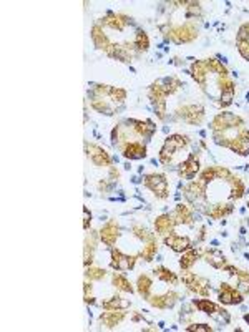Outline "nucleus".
<instances>
[{"label":"nucleus","mask_w":249,"mask_h":332,"mask_svg":"<svg viewBox=\"0 0 249 332\" xmlns=\"http://www.w3.org/2000/svg\"><path fill=\"white\" fill-rule=\"evenodd\" d=\"M199 180L204 181L206 185L218 180V166H208L206 169H203L201 174H199Z\"/></svg>","instance_id":"a19ab883"},{"label":"nucleus","mask_w":249,"mask_h":332,"mask_svg":"<svg viewBox=\"0 0 249 332\" xmlns=\"http://www.w3.org/2000/svg\"><path fill=\"white\" fill-rule=\"evenodd\" d=\"M190 7H186V17L193 18L196 15H201V5L196 4V2H188Z\"/></svg>","instance_id":"c03bdc74"},{"label":"nucleus","mask_w":249,"mask_h":332,"mask_svg":"<svg viewBox=\"0 0 249 332\" xmlns=\"http://www.w3.org/2000/svg\"><path fill=\"white\" fill-rule=\"evenodd\" d=\"M176 225L178 223H176L173 214H161L160 218H156V221H155V231L161 236H168L175 231Z\"/></svg>","instance_id":"6ab92c4d"},{"label":"nucleus","mask_w":249,"mask_h":332,"mask_svg":"<svg viewBox=\"0 0 249 332\" xmlns=\"http://www.w3.org/2000/svg\"><path fill=\"white\" fill-rule=\"evenodd\" d=\"M181 85H183V83L179 82L178 78L173 77V78H166L161 86H163L164 95H166V97H168V95H173V93H175V92L178 90V88H181Z\"/></svg>","instance_id":"ea45409f"},{"label":"nucleus","mask_w":249,"mask_h":332,"mask_svg":"<svg viewBox=\"0 0 249 332\" xmlns=\"http://www.w3.org/2000/svg\"><path fill=\"white\" fill-rule=\"evenodd\" d=\"M144 186H147L150 191H153L158 198H168V180H166L164 174L160 173H153V174H147L144 176Z\"/></svg>","instance_id":"39448f33"},{"label":"nucleus","mask_w":249,"mask_h":332,"mask_svg":"<svg viewBox=\"0 0 249 332\" xmlns=\"http://www.w3.org/2000/svg\"><path fill=\"white\" fill-rule=\"evenodd\" d=\"M156 253H158V242H156V239H153V241H148L147 245L143 246L140 257H143L144 261L150 262V261H153V257L156 256Z\"/></svg>","instance_id":"e433bc0d"},{"label":"nucleus","mask_w":249,"mask_h":332,"mask_svg":"<svg viewBox=\"0 0 249 332\" xmlns=\"http://www.w3.org/2000/svg\"><path fill=\"white\" fill-rule=\"evenodd\" d=\"M90 223H92V214H90V209L85 206L83 208V229H85V231L90 229Z\"/></svg>","instance_id":"de8ad7c7"},{"label":"nucleus","mask_w":249,"mask_h":332,"mask_svg":"<svg viewBox=\"0 0 249 332\" xmlns=\"http://www.w3.org/2000/svg\"><path fill=\"white\" fill-rule=\"evenodd\" d=\"M203 253H204L203 249H195V248L184 251L183 256H181V259H179V268H181L183 271L191 269L193 266H195V262L199 259V257H203Z\"/></svg>","instance_id":"b1692460"},{"label":"nucleus","mask_w":249,"mask_h":332,"mask_svg":"<svg viewBox=\"0 0 249 332\" xmlns=\"http://www.w3.org/2000/svg\"><path fill=\"white\" fill-rule=\"evenodd\" d=\"M136 259H138L136 256H127V254H123L120 249H112V262L110 264H112L113 269L123 273V271L133 269L136 264Z\"/></svg>","instance_id":"6e6552de"},{"label":"nucleus","mask_w":249,"mask_h":332,"mask_svg":"<svg viewBox=\"0 0 249 332\" xmlns=\"http://www.w3.org/2000/svg\"><path fill=\"white\" fill-rule=\"evenodd\" d=\"M110 176H112V180H116L120 176V173L116 171V169L113 168V166H110Z\"/></svg>","instance_id":"3c124183"},{"label":"nucleus","mask_w":249,"mask_h":332,"mask_svg":"<svg viewBox=\"0 0 249 332\" xmlns=\"http://www.w3.org/2000/svg\"><path fill=\"white\" fill-rule=\"evenodd\" d=\"M203 259H206V262H210L216 269H223L226 266V257L219 249H206L203 253Z\"/></svg>","instance_id":"a878e982"},{"label":"nucleus","mask_w":249,"mask_h":332,"mask_svg":"<svg viewBox=\"0 0 249 332\" xmlns=\"http://www.w3.org/2000/svg\"><path fill=\"white\" fill-rule=\"evenodd\" d=\"M100 236H96L95 233H90V238L85 241V266L88 268L90 264L93 262V253L96 249V241H98Z\"/></svg>","instance_id":"c85d7f7f"},{"label":"nucleus","mask_w":249,"mask_h":332,"mask_svg":"<svg viewBox=\"0 0 249 332\" xmlns=\"http://www.w3.org/2000/svg\"><path fill=\"white\" fill-rule=\"evenodd\" d=\"M92 108H93V110L98 112V113H105V115H112V113H113V108L108 105V100L100 98V97H93V100H92Z\"/></svg>","instance_id":"4c0bfd02"},{"label":"nucleus","mask_w":249,"mask_h":332,"mask_svg":"<svg viewBox=\"0 0 249 332\" xmlns=\"http://www.w3.org/2000/svg\"><path fill=\"white\" fill-rule=\"evenodd\" d=\"M244 183L241 178H238V176H233L231 181H230V198L231 200H241L243 198V194H244Z\"/></svg>","instance_id":"c756f323"},{"label":"nucleus","mask_w":249,"mask_h":332,"mask_svg":"<svg viewBox=\"0 0 249 332\" xmlns=\"http://www.w3.org/2000/svg\"><path fill=\"white\" fill-rule=\"evenodd\" d=\"M179 113H181V117L186 123H191V125H199L204 118V108L199 105L183 106L181 110H179Z\"/></svg>","instance_id":"f3484780"},{"label":"nucleus","mask_w":249,"mask_h":332,"mask_svg":"<svg viewBox=\"0 0 249 332\" xmlns=\"http://www.w3.org/2000/svg\"><path fill=\"white\" fill-rule=\"evenodd\" d=\"M105 269H101V268H87V273H85V277L90 281H101L103 277H105Z\"/></svg>","instance_id":"37998d69"},{"label":"nucleus","mask_w":249,"mask_h":332,"mask_svg":"<svg viewBox=\"0 0 249 332\" xmlns=\"http://www.w3.org/2000/svg\"><path fill=\"white\" fill-rule=\"evenodd\" d=\"M131 231H133V236H135V238H138V239L143 241V242H148V241H153V239H155V236L151 234V233H148V229H144L143 226L135 225Z\"/></svg>","instance_id":"79ce46f5"},{"label":"nucleus","mask_w":249,"mask_h":332,"mask_svg":"<svg viewBox=\"0 0 249 332\" xmlns=\"http://www.w3.org/2000/svg\"><path fill=\"white\" fill-rule=\"evenodd\" d=\"M219 301L221 304H226V306H234V304H241L244 301V294L238 287H233L231 284L223 282L219 289Z\"/></svg>","instance_id":"423d86ee"},{"label":"nucleus","mask_w":249,"mask_h":332,"mask_svg":"<svg viewBox=\"0 0 249 332\" xmlns=\"http://www.w3.org/2000/svg\"><path fill=\"white\" fill-rule=\"evenodd\" d=\"M112 282H113V286L121 291V293H133V286H131V282L128 281V277L121 274V273H115L113 277H112Z\"/></svg>","instance_id":"7c9ffc66"},{"label":"nucleus","mask_w":249,"mask_h":332,"mask_svg":"<svg viewBox=\"0 0 249 332\" xmlns=\"http://www.w3.org/2000/svg\"><path fill=\"white\" fill-rule=\"evenodd\" d=\"M110 98L115 100V101H121L127 98V92L121 90V88H112V93H110Z\"/></svg>","instance_id":"49530a36"},{"label":"nucleus","mask_w":249,"mask_h":332,"mask_svg":"<svg viewBox=\"0 0 249 332\" xmlns=\"http://www.w3.org/2000/svg\"><path fill=\"white\" fill-rule=\"evenodd\" d=\"M120 238V229L116 221H108L100 231V241L107 246H115Z\"/></svg>","instance_id":"2eb2a0df"},{"label":"nucleus","mask_w":249,"mask_h":332,"mask_svg":"<svg viewBox=\"0 0 249 332\" xmlns=\"http://www.w3.org/2000/svg\"><path fill=\"white\" fill-rule=\"evenodd\" d=\"M238 50L246 60H249V42H238Z\"/></svg>","instance_id":"8fccbe9b"},{"label":"nucleus","mask_w":249,"mask_h":332,"mask_svg":"<svg viewBox=\"0 0 249 332\" xmlns=\"http://www.w3.org/2000/svg\"><path fill=\"white\" fill-rule=\"evenodd\" d=\"M206 191H208V185H206L204 181H201V180L191 181L190 185L183 189L184 196L191 203H198L199 200H204L206 198Z\"/></svg>","instance_id":"9d476101"},{"label":"nucleus","mask_w":249,"mask_h":332,"mask_svg":"<svg viewBox=\"0 0 249 332\" xmlns=\"http://www.w3.org/2000/svg\"><path fill=\"white\" fill-rule=\"evenodd\" d=\"M92 40H93V43L98 47L100 50H103V52H108L110 47L113 45V42L110 40V37L107 35L105 32H103V27L100 24L93 25V29H92Z\"/></svg>","instance_id":"aec40b11"},{"label":"nucleus","mask_w":249,"mask_h":332,"mask_svg":"<svg viewBox=\"0 0 249 332\" xmlns=\"http://www.w3.org/2000/svg\"><path fill=\"white\" fill-rule=\"evenodd\" d=\"M195 306L201 311V313H206L208 316H216L218 313H221V309L218 304H214L213 301H210V299H199V301H195L193 302Z\"/></svg>","instance_id":"2f4dec72"},{"label":"nucleus","mask_w":249,"mask_h":332,"mask_svg":"<svg viewBox=\"0 0 249 332\" xmlns=\"http://www.w3.org/2000/svg\"><path fill=\"white\" fill-rule=\"evenodd\" d=\"M188 145V137H183V135H171V137L166 138L164 145L160 151V161L163 165H170L173 157L178 150H183V148Z\"/></svg>","instance_id":"f03ea898"},{"label":"nucleus","mask_w":249,"mask_h":332,"mask_svg":"<svg viewBox=\"0 0 249 332\" xmlns=\"http://www.w3.org/2000/svg\"><path fill=\"white\" fill-rule=\"evenodd\" d=\"M204 62H206V67H208V70H210V73H216L219 78H224V77H227V73H230L226 67L216 58H208V60H204Z\"/></svg>","instance_id":"72a5a7b5"},{"label":"nucleus","mask_w":249,"mask_h":332,"mask_svg":"<svg viewBox=\"0 0 249 332\" xmlns=\"http://www.w3.org/2000/svg\"><path fill=\"white\" fill-rule=\"evenodd\" d=\"M133 47H135V50H138V52H147L148 50L150 38L143 30H136L135 38H133Z\"/></svg>","instance_id":"c9c22d12"},{"label":"nucleus","mask_w":249,"mask_h":332,"mask_svg":"<svg viewBox=\"0 0 249 332\" xmlns=\"http://www.w3.org/2000/svg\"><path fill=\"white\" fill-rule=\"evenodd\" d=\"M231 151L241 154V157H247L249 154V130L241 128L238 137H236V143H234Z\"/></svg>","instance_id":"4be33fe9"},{"label":"nucleus","mask_w":249,"mask_h":332,"mask_svg":"<svg viewBox=\"0 0 249 332\" xmlns=\"http://www.w3.org/2000/svg\"><path fill=\"white\" fill-rule=\"evenodd\" d=\"M87 148V157L90 158V161H92L93 165L96 166H112V157L103 150L101 146L98 145H85Z\"/></svg>","instance_id":"1a4fd4ad"},{"label":"nucleus","mask_w":249,"mask_h":332,"mask_svg":"<svg viewBox=\"0 0 249 332\" xmlns=\"http://www.w3.org/2000/svg\"><path fill=\"white\" fill-rule=\"evenodd\" d=\"M238 42H249V24H243L238 30Z\"/></svg>","instance_id":"a18cd8bd"},{"label":"nucleus","mask_w":249,"mask_h":332,"mask_svg":"<svg viewBox=\"0 0 249 332\" xmlns=\"http://www.w3.org/2000/svg\"><path fill=\"white\" fill-rule=\"evenodd\" d=\"M164 37H166V40H170V42L176 43V45L188 43V42H193V40L198 37V29H196L195 24L186 22L184 25L170 29L164 33Z\"/></svg>","instance_id":"f257e3e1"},{"label":"nucleus","mask_w":249,"mask_h":332,"mask_svg":"<svg viewBox=\"0 0 249 332\" xmlns=\"http://www.w3.org/2000/svg\"><path fill=\"white\" fill-rule=\"evenodd\" d=\"M243 126V120L234 113H219L216 118L211 121V130L213 131H230L233 128Z\"/></svg>","instance_id":"20e7f679"},{"label":"nucleus","mask_w":249,"mask_h":332,"mask_svg":"<svg viewBox=\"0 0 249 332\" xmlns=\"http://www.w3.org/2000/svg\"><path fill=\"white\" fill-rule=\"evenodd\" d=\"M153 273H155V276L158 277V279H161L163 282H168V284H171V286H176V284H178V276L173 273V271L166 269L163 266L156 268Z\"/></svg>","instance_id":"f704fd0d"},{"label":"nucleus","mask_w":249,"mask_h":332,"mask_svg":"<svg viewBox=\"0 0 249 332\" xmlns=\"http://www.w3.org/2000/svg\"><path fill=\"white\" fill-rule=\"evenodd\" d=\"M219 86V98H221V106H227L233 103L234 98V92H236V86H234V82L230 80L227 77L219 78L218 82Z\"/></svg>","instance_id":"ddd939ff"},{"label":"nucleus","mask_w":249,"mask_h":332,"mask_svg":"<svg viewBox=\"0 0 249 332\" xmlns=\"http://www.w3.org/2000/svg\"><path fill=\"white\" fill-rule=\"evenodd\" d=\"M125 317H127L125 311H107V313L100 316V322L107 329H113L115 326H118V324L125 321Z\"/></svg>","instance_id":"412c9836"},{"label":"nucleus","mask_w":249,"mask_h":332,"mask_svg":"<svg viewBox=\"0 0 249 332\" xmlns=\"http://www.w3.org/2000/svg\"><path fill=\"white\" fill-rule=\"evenodd\" d=\"M208 73H210V70H208L204 60H198V62H195V63L191 65V75H193V78H195L196 83L201 85L203 88L208 83Z\"/></svg>","instance_id":"5701e85b"},{"label":"nucleus","mask_w":249,"mask_h":332,"mask_svg":"<svg viewBox=\"0 0 249 332\" xmlns=\"http://www.w3.org/2000/svg\"><path fill=\"white\" fill-rule=\"evenodd\" d=\"M247 206H249V203H247Z\"/></svg>","instance_id":"864d4df0"},{"label":"nucleus","mask_w":249,"mask_h":332,"mask_svg":"<svg viewBox=\"0 0 249 332\" xmlns=\"http://www.w3.org/2000/svg\"><path fill=\"white\" fill-rule=\"evenodd\" d=\"M199 173V161L195 153H191L188 158H186L181 165H179V171L178 174L184 180H193L195 176Z\"/></svg>","instance_id":"f8f14e48"},{"label":"nucleus","mask_w":249,"mask_h":332,"mask_svg":"<svg viewBox=\"0 0 249 332\" xmlns=\"http://www.w3.org/2000/svg\"><path fill=\"white\" fill-rule=\"evenodd\" d=\"M186 330H203V332H211L213 327L208 326V324H193V326H188Z\"/></svg>","instance_id":"09e8293b"},{"label":"nucleus","mask_w":249,"mask_h":332,"mask_svg":"<svg viewBox=\"0 0 249 332\" xmlns=\"http://www.w3.org/2000/svg\"><path fill=\"white\" fill-rule=\"evenodd\" d=\"M178 297H179L178 293H175V291H168V293L163 294V296H150L148 302L153 307H158V309H170L176 304Z\"/></svg>","instance_id":"a211bd4d"},{"label":"nucleus","mask_w":249,"mask_h":332,"mask_svg":"<svg viewBox=\"0 0 249 332\" xmlns=\"http://www.w3.org/2000/svg\"><path fill=\"white\" fill-rule=\"evenodd\" d=\"M120 150L127 160H141L147 157V146L140 141H128L120 146Z\"/></svg>","instance_id":"9b49d317"},{"label":"nucleus","mask_w":249,"mask_h":332,"mask_svg":"<svg viewBox=\"0 0 249 332\" xmlns=\"http://www.w3.org/2000/svg\"><path fill=\"white\" fill-rule=\"evenodd\" d=\"M244 321H246V322L249 324V314H246V316H244Z\"/></svg>","instance_id":"603ef678"},{"label":"nucleus","mask_w":249,"mask_h":332,"mask_svg":"<svg viewBox=\"0 0 249 332\" xmlns=\"http://www.w3.org/2000/svg\"><path fill=\"white\" fill-rule=\"evenodd\" d=\"M130 123L133 125L131 126V130H133V133L136 135V137H140V138H144V140H150L151 137H153V133L156 131V126L155 123L151 120H130Z\"/></svg>","instance_id":"dca6fc26"},{"label":"nucleus","mask_w":249,"mask_h":332,"mask_svg":"<svg viewBox=\"0 0 249 332\" xmlns=\"http://www.w3.org/2000/svg\"><path fill=\"white\" fill-rule=\"evenodd\" d=\"M181 281L188 286L190 291H193V293H196L198 296H201V297H208L211 294V289L210 286H208V281L204 279V277L201 276H198L195 273H191L190 269H186L183 276H181Z\"/></svg>","instance_id":"7ed1b4c3"},{"label":"nucleus","mask_w":249,"mask_h":332,"mask_svg":"<svg viewBox=\"0 0 249 332\" xmlns=\"http://www.w3.org/2000/svg\"><path fill=\"white\" fill-rule=\"evenodd\" d=\"M233 213V206L231 205H213L210 209H208V216L213 219H221V218H224V216L227 214H231Z\"/></svg>","instance_id":"473e14b6"},{"label":"nucleus","mask_w":249,"mask_h":332,"mask_svg":"<svg viewBox=\"0 0 249 332\" xmlns=\"http://www.w3.org/2000/svg\"><path fill=\"white\" fill-rule=\"evenodd\" d=\"M164 245L171 248L175 253H184V251L191 249V239L188 236H179V234H168L164 236Z\"/></svg>","instance_id":"4468645a"},{"label":"nucleus","mask_w":249,"mask_h":332,"mask_svg":"<svg viewBox=\"0 0 249 332\" xmlns=\"http://www.w3.org/2000/svg\"><path fill=\"white\" fill-rule=\"evenodd\" d=\"M148 97L151 100V103L155 105V110L158 113V117L164 118V113H166V95L163 92V86L161 83H153L150 86V92H148Z\"/></svg>","instance_id":"0eeeda50"},{"label":"nucleus","mask_w":249,"mask_h":332,"mask_svg":"<svg viewBox=\"0 0 249 332\" xmlns=\"http://www.w3.org/2000/svg\"><path fill=\"white\" fill-rule=\"evenodd\" d=\"M151 289H153V281H151V277L148 274H141L140 277H138L136 291H138V294L143 297V299H147V301L150 299Z\"/></svg>","instance_id":"bb28decb"},{"label":"nucleus","mask_w":249,"mask_h":332,"mask_svg":"<svg viewBox=\"0 0 249 332\" xmlns=\"http://www.w3.org/2000/svg\"><path fill=\"white\" fill-rule=\"evenodd\" d=\"M128 306H130V302L120 296H113V297H110V299L101 302V307L105 311H125Z\"/></svg>","instance_id":"cd10ccee"},{"label":"nucleus","mask_w":249,"mask_h":332,"mask_svg":"<svg viewBox=\"0 0 249 332\" xmlns=\"http://www.w3.org/2000/svg\"><path fill=\"white\" fill-rule=\"evenodd\" d=\"M234 277L238 279V289H239L244 296H247V294H249V273L238 269L236 274H234Z\"/></svg>","instance_id":"58836bf2"},{"label":"nucleus","mask_w":249,"mask_h":332,"mask_svg":"<svg viewBox=\"0 0 249 332\" xmlns=\"http://www.w3.org/2000/svg\"><path fill=\"white\" fill-rule=\"evenodd\" d=\"M173 216H175L178 225H193V221H195L193 209L188 205H178L175 208V213H173Z\"/></svg>","instance_id":"393cba45"}]
</instances>
